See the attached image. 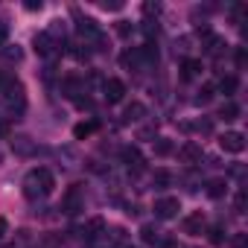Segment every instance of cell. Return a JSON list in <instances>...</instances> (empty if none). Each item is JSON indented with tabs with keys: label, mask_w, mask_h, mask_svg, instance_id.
<instances>
[{
	"label": "cell",
	"mask_w": 248,
	"mask_h": 248,
	"mask_svg": "<svg viewBox=\"0 0 248 248\" xmlns=\"http://www.w3.org/2000/svg\"><path fill=\"white\" fill-rule=\"evenodd\" d=\"M53 187H56V178H53V172L44 170V167L30 170L27 178H24V196H27V199H44V196L53 193Z\"/></svg>",
	"instance_id": "1"
},
{
	"label": "cell",
	"mask_w": 248,
	"mask_h": 248,
	"mask_svg": "<svg viewBox=\"0 0 248 248\" xmlns=\"http://www.w3.org/2000/svg\"><path fill=\"white\" fill-rule=\"evenodd\" d=\"M32 44H35V53L44 56V59H56V56L62 53V41H56L50 32H38Z\"/></svg>",
	"instance_id": "2"
},
{
	"label": "cell",
	"mask_w": 248,
	"mask_h": 248,
	"mask_svg": "<svg viewBox=\"0 0 248 248\" xmlns=\"http://www.w3.org/2000/svg\"><path fill=\"white\" fill-rule=\"evenodd\" d=\"M6 105H9L12 114H21L27 108V96H24V85L21 82L9 79V85H6Z\"/></svg>",
	"instance_id": "3"
},
{
	"label": "cell",
	"mask_w": 248,
	"mask_h": 248,
	"mask_svg": "<svg viewBox=\"0 0 248 248\" xmlns=\"http://www.w3.org/2000/svg\"><path fill=\"white\" fill-rule=\"evenodd\" d=\"M82 207H85V199H82V187H79V184L67 187V193H64V199H62V210H64L67 216H76Z\"/></svg>",
	"instance_id": "4"
},
{
	"label": "cell",
	"mask_w": 248,
	"mask_h": 248,
	"mask_svg": "<svg viewBox=\"0 0 248 248\" xmlns=\"http://www.w3.org/2000/svg\"><path fill=\"white\" fill-rule=\"evenodd\" d=\"M140 239H143L146 245H152V248H175V242L167 239L164 231H158L155 225H143V228H140Z\"/></svg>",
	"instance_id": "5"
},
{
	"label": "cell",
	"mask_w": 248,
	"mask_h": 248,
	"mask_svg": "<svg viewBox=\"0 0 248 248\" xmlns=\"http://www.w3.org/2000/svg\"><path fill=\"white\" fill-rule=\"evenodd\" d=\"M102 96L108 102H123V96H126V82L123 79H105L102 82Z\"/></svg>",
	"instance_id": "6"
},
{
	"label": "cell",
	"mask_w": 248,
	"mask_h": 248,
	"mask_svg": "<svg viewBox=\"0 0 248 248\" xmlns=\"http://www.w3.org/2000/svg\"><path fill=\"white\" fill-rule=\"evenodd\" d=\"M219 146H222L225 152L239 155V152L245 149V135H242V132H225V135L219 138Z\"/></svg>",
	"instance_id": "7"
},
{
	"label": "cell",
	"mask_w": 248,
	"mask_h": 248,
	"mask_svg": "<svg viewBox=\"0 0 248 248\" xmlns=\"http://www.w3.org/2000/svg\"><path fill=\"white\" fill-rule=\"evenodd\" d=\"M120 158H123V164L129 167V172H132V170H135V172L143 170V155H140L138 146H123V149H120Z\"/></svg>",
	"instance_id": "8"
},
{
	"label": "cell",
	"mask_w": 248,
	"mask_h": 248,
	"mask_svg": "<svg viewBox=\"0 0 248 248\" xmlns=\"http://www.w3.org/2000/svg\"><path fill=\"white\" fill-rule=\"evenodd\" d=\"M178 210H181V202H178V199H172V196H167V199H158V202H155V216H158V219H172Z\"/></svg>",
	"instance_id": "9"
},
{
	"label": "cell",
	"mask_w": 248,
	"mask_h": 248,
	"mask_svg": "<svg viewBox=\"0 0 248 248\" xmlns=\"http://www.w3.org/2000/svg\"><path fill=\"white\" fill-rule=\"evenodd\" d=\"M178 158H181L184 164H199V161L204 158V152H202V146H199V143H193V140H190V143H184V146L178 149Z\"/></svg>",
	"instance_id": "10"
},
{
	"label": "cell",
	"mask_w": 248,
	"mask_h": 248,
	"mask_svg": "<svg viewBox=\"0 0 248 248\" xmlns=\"http://www.w3.org/2000/svg\"><path fill=\"white\" fill-rule=\"evenodd\" d=\"M181 228H184V233H202V228H204V213H202V210L190 213Z\"/></svg>",
	"instance_id": "11"
},
{
	"label": "cell",
	"mask_w": 248,
	"mask_h": 248,
	"mask_svg": "<svg viewBox=\"0 0 248 248\" xmlns=\"http://www.w3.org/2000/svg\"><path fill=\"white\" fill-rule=\"evenodd\" d=\"M146 117V105L143 102H132V105H126V111H123V120L126 123H140Z\"/></svg>",
	"instance_id": "12"
},
{
	"label": "cell",
	"mask_w": 248,
	"mask_h": 248,
	"mask_svg": "<svg viewBox=\"0 0 248 248\" xmlns=\"http://www.w3.org/2000/svg\"><path fill=\"white\" fill-rule=\"evenodd\" d=\"M199 73H202V62H199V59H184V62H181V79L190 82V79H196Z\"/></svg>",
	"instance_id": "13"
},
{
	"label": "cell",
	"mask_w": 248,
	"mask_h": 248,
	"mask_svg": "<svg viewBox=\"0 0 248 248\" xmlns=\"http://www.w3.org/2000/svg\"><path fill=\"white\" fill-rule=\"evenodd\" d=\"M204 193H207L210 199H222V196L228 193V181H225V178H210V181H207V190H204Z\"/></svg>",
	"instance_id": "14"
},
{
	"label": "cell",
	"mask_w": 248,
	"mask_h": 248,
	"mask_svg": "<svg viewBox=\"0 0 248 248\" xmlns=\"http://www.w3.org/2000/svg\"><path fill=\"white\" fill-rule=\"evenodd\" d=\"M102 231H105V219H102V216H93V219L85 225V239H96Z\"/></svg>",
	"instance_id": "15"
},
{
	"label": "cell",
	"mask_w": 248,
	"mask_h": 248,
	"mask_svg": "<svg viewBox=\"0 0 248 248\" xmlns=\"http://www.w3.org/2000/svg\"><path fill=\"white\" fill-rule=\"evenodd\" d=\"M12 149H15V155H35V143L30 138H15Z\"/></svg>",
	"instance_id": "16"
},
{
	"label": "cell",
	"mask_w": 248,
	"mask_h": 248,
	"mask_svg": "<svg viewBox=\"0 0 248 248\" xmlns=\"http://www.w3.org/2000/svg\"><path fill=\"white\" fill-rule=\"evenodd\" d=\"M96 126H99V123H76V126H73V138L85 140V138H91L96 132Z\"/></svg>",
	"instance_id": "17"
},
{
	"label": "cell",
	"mask_w": 248,
	"mask_h": 248,
	"mask_svg": "<svg viewBox=\"0 0 248 248\" xmlns=\"http://www.w3.org/2000/svg\"><path fill=\"white\" fill-rule=\"evenodd\" d=\"M79 88H82L79 76H64V82H62V91H64V96H76V93H79Z\"/></svg>",
	"instance_id": "18"
},
{
	"label": "cell",
	"mask_w": 248,
	"mask_h": 248,
	"mask_svg": "<svg viewBox=\"0 0 248 248\" xmlns=\"http://www.w3.org/2000/svg\"><path fill=\"white\" fill-rule=\"evenodd\" d=\"M152 184H155L158 190H167V187L172 184V175H170L167 170H155V172H152Z\"/></svg>",
	"instance_id": "19"
},
{
	"label": "cell",
	"mask_w": 248,
	"mask_h": 248,
	"mask_svg": "<svg viewBox=\"0 0 248 248\" xmlns=\"http://www.w3.org/2000/svg\"><path fill=\"white\" fill-rule=\"evenodd\" d=\"M219 117H222V120H228V123H231V120H236V117H239V105L228 99V102L219 108Z\"/></svg>",
	"instance_id": "20"
},
{
	"label": "cell",
	"mask_w": 248,
	"mask_h": 248,
	"mask_svg": "<svg viewBox=\"0 0 248 248\" xmlns=\"http://www.w3.org/2000/svg\"><path fill=\"white\" fill-rule=\"evenodd\" d=\"M213 93H216V88L207 82V85H202V88H199V96H196V102H199V105H207V102L213 99Z\"/></svg>",
	"instance_id": "21"
},
{
	"label": "cell",
	"mask_w": 248,
	"mask_h": 248,
	"mask_svg": "<svg viewBox=\"0 0 248 248\" xmlns=\"http://www.w3.org/2000/svg\"><path fill=\"white\" fill-rule=\"evenodd\" d=\"M155 155H158V158H167V155H172V140H167V138H158V140H155Z\"/></svg>",
	"instance_id": "22"
},
{
	"label": "cell",
	"mask_w": 248,
	"mask_h": 248,
	"mask_svg": "<svg viewBox=\"0 0 248 248\" xmlns=\"http://www.w3.org/2000/svg\"><path fill=\"white\" fill-rule=\"evenodd\" d=\"M236 85H239V82H236V76H222V82H219V91H222L225 96H231V93L236 91Z\"/></svg>",
	"instance_id": "23"
},
{
	"label": "cell",
	"mask_w": 248,
	"mask_h": 248,
	"mask_svg": "<svg viewBox=\"0 0 248 248\" xmlns=\"http://www.w3.org/2000/svg\"><path fill=\"white\" fill-rule=\"evenodd\" d=\"M187 129H196V132H202V135H210V132H213V123H210V120H199V123H193V126H187Z\"/></svg>",
	"instance_id": "24"
},
{
	"label": "cell",
	"mask_w": 248,
	"mask_h": 248,
	"mask_svg": "<svg viewBox=\"0 0 248 248\" xmlns=\"http://www.w3.org/2000/svg\"><path fill=\"white\" fill-rule=\"evenodd\" d=\"M3 56H6L9 62H21V59H24V53L18 50V44H15V47H12V44H9V47H3Z\"/></svg>",
	"instance_id": "25"
},
{
	"label": "cell",
	"mask_w": 248,
	"mask_h": 248,
	"mask_svg": "<svg viewBox=\"0 0 248 248\" xmlns=\"http://www.w3.org/2000/svg\"><path fill=\"white\" fill-rule=\"evenodd\" d=\"M207 239H210L213 245H222V242H225V236H222V228H219V225H213V228L207 231Z\"/></svg>",
	"instance_id": "26"
},
{
	"label": "cell",
	"mask_w": 248,
	"mask_h": 248,
	"mask_svg": "<svg viewBox=\"0 0 248 248\" xmlns=\"http://www.w3.org/2000/svg\"><path fill=\"white\" fill-rule=\"evenodd\" d=\"M231 248H248V233H233L231 236Z\"/></svg>",
	"instance_id": "27"
},
{
	"label": "cell",
	"mask_w": 248,
	"mask_h": 248,
	"mask_svg": "<svg viewBox=\"0 0 248 248\" xmlns=\"http://www.w3.org/2000/svg\"><path fill=\"white\" fill-rule=\"evenodd\" d=\"M143 15H161V3H158V0H146V3H143Z\"/></svg>",
	"instance_id": "28"
},
{
	"label": "cell",
	"mask_w": 248,
	"mask_h": 248,
	"mask_svg": "<svg viewBox=\"0 0 248 248\" xmlns=\"http://www.w3.org/2000/svg\"><path fill=\"white\" fill-rule=\"evenodd\" d=\"M117 35L120 38H129L132 35V24L129 21H117Z\"/></svg>",
	"instance_id": "29"
},
{
	"label": "cell",
	"mask_w": 248,
	"mask_h": 248,
	"mask_svg": "<svg viewBox=\"0 0 248 248\" xmlns=\"http://www.w3.org/2000/svg\"><path fill=\"white\" fill-rule=\"evenodd\" d=\"M24 9H27V12H41V9H44V3H41V0H27Z\"/></svg>",
	"instance_id": "30"
},
{
	"label": "cell",
	"mask_w": 248,
	"mask_h": 248,
	"mask_svg": "<svg viewBox=\"0 0 248 248\" xmlns=\"http://www.w3.org/2000/svg\"><path fill=\"white\" fill-rule=\"evenodd\" d=\"M236 213H245V190L236 193Z\"/></svg>",
	"instance_id": "31"
},
{
	"label": "cell",
	"mask_w": 248,
	"mask_h": 248,
	"mask_svg": "<svg viewBox=\"0 0 248 248\" xmlns=\"http://www.w3.org/2000/svg\"><path fill=\"white\" fill-rule=\"evenodd\" d=\"M111 239H114V242H123V239H126V231H123V228H114V231H111Z\"/></svg>",
	"instance_id": "32"
},
{
	"label": "cell",
	"mask_w": 248,
	"mask_h": 248,
	"mask_svg": "<svg viewBox=\"0 0 248 248\" xmlns=\"http://www.w3.org/2000/svg\"><path fill=\"white\" fill-rule=\"evenodd\" d=\"M9 132H12V129H9V123H6V120H0V138H9Z\"/></svg>",
	"instance_id": "33"
},
{
	"label": "cell",
	"mask_w": 248,
	"mask_h": 248,
	"mask_svg": "<svg viewBox=\"0 0 248 248\" xmlns=\"http://www.w3.org/2000/svg\"><path fill=\"white\" fill-rule=\"evenodd\" d=\"M6 233H9V222H6V219H3V216H0V239H3V236H6Z\"/></svg>",
	"instance_id": "34"
},
{
	"label": "cell",
	"mask_w": 248,
	"mask_h": 248,
	"mask_svg": "<svg viewBox=\"0 0 248 248\" xmlns=\"http://www.w3.org/2000/svg\"><path fill=\"white\" fill-rule=\"evenodd\" d=\"M102 9H123V3H120V0H114V3H108V0H105Z\"/></svg>",
	"instance_id": "35"
},
{
	"label": "cell",
	"mask_w": 248,
	"mask_h": 248,
	"mask_svg": "<svg viewBox=\"0 0 248 248\" xmlns=\"http://www.w3.org/2000/svg\"><path fill=\"white\" fill-rule=\"evenodd\" d=\"M236 64H239V67H242V64H245V50H242V47H239V50H236Z\"/></svg>",
	"instance_id": "36"
},
{
	"label": "cell",
	"mask_w": 248,
	"mask_h": 248,
	"mask_svg": "<svg viewBox=\"0 0 248 248\" xmlns=\"http://www.w3.org/2000/svg\"><path fill=\"white\" fill-rule=\"evenodd\" d=\"M6 41V24H0V44Z\"/></svg>",
	"instance_id": "37"
},
{
	"label": "cell",
	"mask_w": 248,
	"mask_h": 248,
	"mask_svg": "<svg viewBox=\"0 0 248 248\" xmlns=\"http://www.w3.org/2000/svg\"><path fill=\"white\" fill-rule=\"evenodd\" d=\"M6 85H9V76H6V73H0V88H6Z\"/></svg>",
	"instance_id": "38"
},
{
	"label": "cell",
	"mask_w": 248,
	"mask_h": 248,
	"mask_svg": "<svg viewBox=\"0 0 248 248\" xmlns=\"http://www.w3.org/2000/svg\"><path fill=\"white\" fill-rule=\"evenodd\" d=\"M126 248H132V245H126Z\"/></svg>",
	"instance_id": "39"
}]
</instances>
